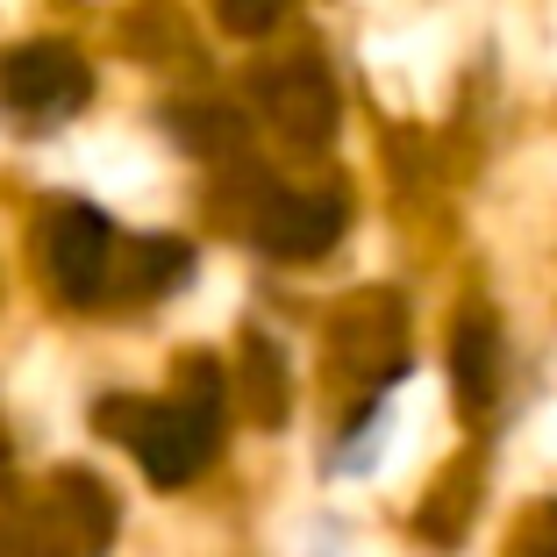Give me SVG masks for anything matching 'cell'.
I'll return each instance as SVG.
<instances>
[{"label": "cell", "mask_w": 557, "mask_h": 557, "mask_svg": "<svg viewBox=\"0 0 557 557\" xmlns=\"http://www.w3.org/2000/svg\"><path fill=\"white\" fill-rule=\"evenodd\" d=\"M100 436L129 443L158 486H186L208 472L222 443V364L214 358H180V394L172 400H100L94 408Z\"/></svg>", "instance_id": "6da1fadb"}, {"label": "cell", "mask_w": 557, "mask_h": 557, "mask_svg": "<svg viewBox=\"0 0 557 557\" xmlns=\"http://www.w3.org/2000/svg\"><path fill=\"white\" fill-rule=\"evenodd\" d=\"M94 94V65L72 44H22L0 58V108L22 122H65Z\"/></svg>", "instance_id": "7a4b0ae2"}, {"label": "cell", "mask_w": 557, "mask_h": 557, "mask_svg": "<svg viewBox=\"0 0 557 557\" xmlns=\"http://www.w3.org/2000/svg\"><path fill=\"white\" fill-rule=\"evenodd\" d=\"M108 264H115V230H108V214L100 208H58L44 230V272L58 286V300H100L108 286Z\"/></svg>", "instance_id": "3957f363"}, {"label": "cell", "mask_w": 557, "mask_h": 557, "mask_svg": "<svg viewBox=\"0 0 557 557\" xmlns=\"http://www.w3.org/2000/svg\"><path fill=\"white\" fill-rule=\"evenodd\" d=\"M258 100H264V115L294 136V144H308V150L336 136V86H329V72L314 65V58H294V65L264 72Z\"/></svg>", "instance_id": "277c9868"}, {"label": "cell", "mask_w": 557, "mask_h": 557, "mask_svg": "<svg viewBox=\"0 0 557 557\" xmlns=\"http://www.w3.org/2000/svg\"><path fill=\"white\" fill-rule=\"evenodd\" d=\"M336 236H344V200L336 194H272L258 208V244L286 264L322 258Z\"/></svg>", "instance_id": "5b68a950"}, {"label": "cell", "mask_w": 557, "mask_h": 557, "mask_svg": "<svg viewBox=\"0 0 557 557\" xmlns=\"http://www.w3.org/2000/svg\"><path fill=\"white\" fill-rule=\"evenodd\" d=\"M186 272H194V244H180V236H136L129 244V294L136 300L172 294Z\"/></svg>", "instance_id": "8992f818"}, {"label": "cell", "mask_w": 557, "mask_h": 557, "mask_svg": "<svg viewBox=\"0 0 557 557\" xmlns=\"http://www.w3.org/2000/svg\"><path fill=\"white\" fill-rule=\"evenodd\" d=\"M450 364H458V400H465V408H486V400H493V322H486V314L458 322Z\"/></svg>", "instance_id": "52a82bcc"}, {"label": "cell", "mask_w": 557, "mask_h": 557, "mask_svg": "<svg viewBox=\"0 0 557 557\" xmlns=\"http://www.w3.org/2000/svg\"><path fill=\"white\" fill-rule=\"evenodd\" d=\"M214 8H222V29H236V36H264L286 15V0H214Z\"/></svg>", "instance_id": "ba28073f"}, {"label": "cell", "mask_w": 557, "mask_h": 557, "mask_svg": "<svg viewBox=\"0 0 557 557\" xmlns=\"http://www.w3.org/2000/svg\"><path fill=\"white\" fill-rule=\"evenodd\" d=\"M522 557H557V508L536 515V529L522 536Z\"/></svg>", "instance_id": "9c48e42d"}]
</instances>
